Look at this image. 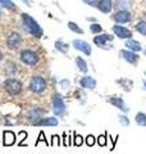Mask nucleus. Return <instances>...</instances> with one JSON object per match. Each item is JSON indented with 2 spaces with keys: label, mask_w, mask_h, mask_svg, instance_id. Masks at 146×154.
Returning <instances> with one entry per match:
<instances>
[{
  "label": "nucleus",
  "mask_w": 146,
  "mask_h": 154,
  "mask_svg": "<svg viewBox=\"0 0 146 154\" xmlns=\"http://www.w3.org/2000/svg\"><path fill=\"white\" fill-rule=\"evenodd\" d=\"M22 22H23V26L27 30V32H30L33 37H36V38L42 37L44 31H42L41 26L38 25V23L30 16V14L23 13L22 14Z\"/></svg>",
  "instance_id": "1"
},
{
  "label": "nucleus",
  "mask_w": 146,
  "mask_h": 154,
  "mask_svg": "<svg viewBox=\"0 0 146 154\" xmlns=\"http://www.w3.org/2000/svg\"><path fill=\"white\" fill-rule=\"evenodd\" d=\"M3 88L11 95H18L22 91V84L21 81H18L16 79H7L3 82Z\"/></svg>",
  "instance_id": "2"
},
{
  "label": "nucleus",
  "mask_w": 146,
  "mask_h": 154,
  "mask_svg": "<svg viewBox=\"0 0 146 154\" xmlns=\"http://www.w3.org/2000/svg\"><path fill=\"white\" fill-rule=\"evenodd\" d=\"M46 89V80L41 76H33L30 81V90L35 94H40Z\"/></svg>",
  "instance_id": "3"
},
{
  "label": "nucleus",
  "mask_w": 146,
  "mask_h": 154,
  "mask_svg": "<svg viewBox=\"0 0 146 154\" xmlns=\"http://www.w3.org/2000/svg\"><path fill=\"white\" fill-rule=\"evenodd\" d=\"M19 58H21V60L23 62L26 66H36L37 62H38V57L37 54L33 50H30V49H24L21 51V54H19Z\"/></svg>",
  "instance_id": "4"
},
{
  "label": "nucleus",
  "mask_w": 146,
  "mask_h": 154,
  "mask_svg": "<svg viewBox=\"0 0 146 154\" xmlns=\"http://www.w3.org/2000/svg\"><path fill=\"white\" fill-rule=\"evenodd\" d=\"M51 102H53V110L56 116H63L65 113V103H64V99L60 94H54L51 98Z\"/></svg>",
  "instance_id": "5"
},
{
  "label": "nucleus",
  "mask_w": 146,
  "mask_h": 154,
  "mask_svg": "<svg viewBox=\"0 0 146 154\" xmlns=\"http://www.w3.org/2000/svg\"><path fill=\"white\" fill-rule=\"evenodd\" d=\"M22 42V36L18 32H12L9 33V36L7 37V45L9 49H17Z\"/></svg>",
  "instance_id": "6"
},
{
  "label": "nucleus",
  "mask_w": 146,
  "mask_h": 154,
  "mask_svg": "<svg viewBox=\"0 0 146 154\" xmlns=\"http://www.w3.org/2000/svg\"><path fill=\"white\" fill-rule=\"evenodd\" d=\"M108 102L111 104V105H114L115 108H118V109H120L122 112H128L129 110V108L127 107V104L124 103V100L120 98V96H110V98L108 99Z\"/></svg>",
  "instance_id": "7"
},
{
  "label": "nucleus",
  "mask_w": 146,
  "mask_h": 154,
  "mask_svg": "<svg viewBox=\"0 0 146 154\" xmlns=\"http://www.w3.org/2000/svg\"><path fill=\"white\" fill-rule=\"evenodd\" d=\"M119 54H120V57L123 58L126 62H128V63H131V64H135L136 62L138 60V58H140L138 54H136V51L128 50V49L120 50V51H119Z\"/></svg>",
  "instance_id": "8"
},
{
  "label": "nucleus",
  "mask_w": 146,
  "mask_h": 154,
  "mask_svg": "<svg viewBox=\"0 0 146 154\" xmlns=\"http://www.w3.org/2000/svg\"><path fill=\"white\" fill-rule=\"evenodd\" d=\"M73 46L76 48L77 50H80L82 53H85L86 55H91L92 53V49L89 42H86L84 40H73Z\"/></svg>",
  "instance_id": "9"
},
{
  "label": "nucleus",
  "mask_w": 146,
  "mask_h": 154,
  "mask_svg": "<svg viewBox=\"0 0 146 154\" xmlns=\"http://www.w3.org/2000/svg\"><path fill=\"white\" fill-rule=\"evenodd\" d=\"M113 32L115 33V36H118L120 38H127V40L128 38H132V32L123 26H119V25L113 26Z\"/></svg>",
  "instance_id": "10"
},
{
  "label": "nucleus",
  "mask_w": 146,
  "mask_h": 154,
  "mask_svg": "<svg viewBox=\"0 0 146 154\" xmlns=\"http://www.w3.org/2000/svg\"><path fill=\"white\" fill-rule=\"evenodd\" d=\"M113 19L117 23H128L132 17H131V13L128 11H118L117 13H114Z\"/></svg>",
  "instance_id": "11"
},
{
  "label": "nucleus",
  "mask_w": 146,
  "mask_h": 154,
  "mask_svg": "<svg viewBox=\"0 0 146 154\" xmlns=\"http://www.w3.org/2000/svg\"><path fill=\"white\" fill-rule=\"evenodd\" d=\"M114 4H113V0H99L96 4V8L99 9L100 12H103L105 14H108L111 12V9H113Z\"/></svg>",
  "instance_id": "12"
},
{
  "label": "nucleus",
  "mask_w": 146,
  "mask_h": 154,
  "mask_svg": "<svg viewBox=\"0 0 146 154\" xmlns=\"http://www.w3.org/2000/svg\"><path fill=\"white\" fill-rule=\"evenodd\" d=\"M80 85L84 89H89V90H94L96 88V80L91 76H84L80 80Z\"/></svg>",
  "instance_id": "13"
},
{
  "label": "nucleus",
  "mask_w": 146,
  "mask_h": 154,
  "mask_svg": "<svg viewBox=\"0 0 146 154\" xmlns=\"http://www.w3.org/2000/svg\"><path fill=\"white\" fill-rule=\"evenodd\" d=\"M16 143V134L11 130H5L3 132V145L4 146H12Z\"/></svg>",
  "instance_id": "14"
},
{
  "label": "nucleus",
  "mask_w": 146,
  "mask_h": 154,
  "mask_svg": "<svg viewBox=\"0 0 146 154\" xmlns=\"http://www.w3.org/2000/svg\"><path fill=\"white\" fill-rule=\"evenodd\" d=\"M44 112H45V110H44L42 108H32V109L28 110L27 117H28V119H30V121H32V123H33V122L38 121V119L42 117Z\"/></svg>",
  "instance_id": "15"
},
{
  "label": "nucleus",
  "mask_w": 146,
  "mask_h": 154,
  "mask_svg": "<svg viewBox=\"0 0 146 154\" xmlns=\"http://www.w3.org/2000/svg\"><path fill=\"white\" fill-rule=\"evenodd\" d=\"M58 118L55 117H47V118H40L38 121L33 122L35 126H58Z\"/></svg>",
  "instance_id": "16"
},
{
  "label": "nucleus",
  "mask_w": 146,
  "mask_h": 154,
  "mask_svg": "<svg viewBox=\"0 0 146 154\" xmlns=\"http://www.w3.org/2000/svg\"><path fill=\"white\" fill-rule=\"evenodd\" d=\"M113 36H110V35H106V33H99L97 36L94 37V42L97 45V46H100V48H103L105 46V44L108 41H111L113 40Z\"/></svg>",
  "instance_id": "17"
},
{
  "label": "nucleus",
  "mask_w": 146,
  "mask_h": 154,
  "mask_svg": "<svg viewBox=\"0 0 146 154\" xmlns=\"http://www.w3.org/2000/svg\"><path fill=\"white\" fill-rule=\"evenodd\" d=\"M124 46L127 48L128 50H132V51H140L142 48H141V44L138 41H136V40H132V38H128L127 41H126V44Z\"/></svg>",
  "instance_id": "18"
},
{
  "label": "nucleus",
  "mask_w": 146,
  "mask_h": 154,
  "mask_svg": "<svg viewBox=\"0 0 146 154\" xmlns=\"http://www.w3.org/2000/svg\"><path fill=\"white\" fill-rule=\"evenodd\" d=\"M76 64H77V68H78L81 72H84V73H87V71H89V67H87V63L84 58L81 57H77L76 58Z\"/></svg>",
  "instance_id": "19"
},
{
  "label": "nucleus",
  "mask_w": 146,
  "mask_h": 154,
  "mask_svg": "<svg viewBox=\"0 0 146 154\" xmlns=\"http://www.w3.org/2000/svg\"><path fill=\"white\" fill-rule=\"evenodd\" d=\"M117 84H119V85L123 86V89H124L126 91H129L131 89H132V86H133V82H132L131 80H128V79L118 80V81H117Z\"/></svg>",
  "instance_id": "20"
},
{
  "label": "nucleus",
  "mask_w": 146,
  "mask_h": 154,
  "mask_svg": "<svg viewBox=\"0 0 146 154\" xmlns=\"http://www.w3.org/2000/svg\"><path fill=\"white\" fill-rule=\"evenodd\" d=\"M135 121L137 125H140V126H144L146 127V114L142 113V112H140L136 114V117H135Z\"/></svg>",
  "instance_id": "21"
},
{
  "label": "nucleus",
  "mask_w": 146,
  "mask_h": 154,
  "mask_svg": "<svg viewBox=\"0 0 146 154\" xmlns=\"http://www.w3.org/2000/svg\"><path fill=\"white\" fill-rule=\"evenodd\" d=\"M55 49H56L58 51H60V53H67L68 50H69V45L59 40V41L55 42Z\"/></svg>",
  "instance_id": "22"
},
{
  "label": "nucleus",
  "mask_w": 146,
  "mask_h": 154,
  "mask_svg": "<svg viewBox=\"0 0 146 154\" xmlns=\"http://www.w3.org/2000/svg\"><path fill=\"white\" fill-rule=\"evenodd\" d=\"M131 3L128 0H118L117 2V7H118V11H127V8H129Z\"/></svg>",
  "instance_id": "23"
},
{
  "label": "nucleus",
  "mask_w": 146,
  "mask_h": 154,
  "mask_svg": "<svg viewBox=\"0 0 146 154\" xmlns=\"http://www.w3.org/2000/svg\"><path fill=\"white\" fill-rule=\"evenodd\" d=\"M68 28H69L71 31H73V32H76V33H84V30L78 26V25H76L75 22H68Z\"/></svg>",
  "instance_id": "24"
},
{
  "label": "nucleus",
  "mask_w": 146,
  "mask_h": 154,
  "mask_svg": "<svg viewBox=\"0 0 146 154\" xmlns=\"http://www.w3.org/2000/svg\"><path fill=\"white\" fill-rule=\"evenodd\" d=\"M136 30H137L141 35L146 36V22L145 21H140L137 22V25H136Z\"/></svg>",
  "instance_id": "25"
},
{
  "label": "nucleus",
  "mask_w": 146,
  "mask_h": 154,
  "mask_svg": "<svg viewBox=\"0 0 146 154\" xmlns=\"http://www.w3.org/2000/svg\"><path fill=\"white\" fill-rule=\"evenodd\" d=\"M90 31L92 33H96V35H99V33L103 31V27H101L99 23H92V25L90 26Z\"/></svg>",
  "instance_id": "26"
},
{
  "label": "nucleus",
  "mask_w": 146,
  "mask_h": 154,
  "mask_svg": "<svg viewBox=\"0 0 146 154\" xmlns=\"http://www.w3.org/2000/svg\"><path fill=\"white\" fill-rule=\"evenodd\" d=\"M85 141L87 144V146H94L95 143H96V139H95L94 135H87L86 139H85Z\"/></svg>",
  "instance_id": "27"
},
{
  "label": "nucleus",
  "mask_w": 146,
  "mask_h": 154,
  "mask_svg": "<svg viewBox=\"0 0 146 154\" xmlns=\"http://www.w3.org/2000/svg\"><path fill=\"white\" fill-rule=\"evenodd\" d=\"M97 144H99L100 146H106V132L104 135H100L99 137H97Z\"/></svg>",
  "instance_id": "28"
},
{
  "label": "nucleus",
  "mask_w": 146,
  "mask_h": 154,
  "mask_svg": "<svg viewBox=\"0 0 146 154\" xmlns=\"http://www.w3.org/2000/svg\"><path fill=\"white\" fill-rule=\"evenodd\" d=\"M0 4L4 7V8H8V9H13L14 8V4L12 0H0Z\"/></svg>",
  "instance_id": "29"
},
{
  "label": "nucleus",
  "mask_w": 146,
  "mask_h": 154,
  "mask_svg": "<svg viewBox=\"0 0 146 154\" xmlns=\"http://www.w3.org/2000/svg\"><path fill=\"white\" fill-rule=\"evenodd\" d=\"M73 139H75V143H73V144H75L76 146H81L82 144H84V137H82L81 135L75 134V137H73Z\"/></svg>",
  "instance_id": "30"
},
{
  "label": "nucleus",
  "mask_w": 146,
  "mask_h": 154,
  "mask_svg": "<svg viewBox=\"0 0 146 154\" xmlns=\"http://www.w3.org/2000/svg\"><path fill=\"white\" fill-rule=\"evenodd\" d=\"M5 71H7V73H11V75H13L14 72L17 71V67H16V64L12 63V62H11V63H8V64H7V68H5Z\"/></svg>",
  "instance_id": "31"
},
{
  "label": "nucleus",
  "mask_w": 146,
  "mask_h": 154,
  "mask_svg": "<svg viewBox=\"0 0 146 154\" xmlns=\"http://www.w3.org/2000/svg\"><path fill=\"white\" fill-rule=\"evenodd\" d=\"M119 122L123 125V126H129V118H127L126 116H119Z\"/></svg>",
  "instance_id": "32"
},
{
  "label": "nucleus",
  "mask_w": 146,
  "mask_h": 154,
  "mask_svg": "<svg viewBox=\"0 0 146 154\" xmlns=\"http://www.w3.org/2000/svg\"><path fill=\"white\" fill-rule=\"evenodd\" d=\"M60 86H62L63 90H68L69 89V86H71V84H69V81L68 80H62L60 81Z\"/></svg>",
  "instance_id": "33"
},
{
  "label": "nucleus",
  "mask_w": 146,
  "mask_h": 154,
  "mask_svg": "<svg viewBox=\"0 0 146 154\" xmlns=\"http://www.w3.org/2000/svg\"><path fill=\"white\" fill-rule=\"evenodd\" d=\"M40 141H44V143H45V144H47V140H46V139H45V134H44L42 131L40 132V136H38V139H37V140H36V145H37V144H38V143H40Z\"/></svg>",
  "instance_id": "34"
},
{
  "label": "nucleus",
  "mask_w": 146,
  "mask_h": 154,
  "mask_svg": "<svg viewBox=\"0 0 146 154\" xmlns=\"http://www.w3.org/2000/svg\"><path fill=\"white\" fill-rule=\"evenodd\" d=\"M60 141H59V136H56V135H53V141H51V145L53 146H56L59 145Z\"/></svg>",
  "instance_id": "35"
},
{
  "label": "nucleus",
  "mask_w": 146,
  "mask_h": 154,
  "mask_svg": "<svg viewBox=\"0 0 146 154\" xmlns=\"http://www.w3.org/2000/svg\"><path fill=\"white\" fill-rule=\"evenodd\" d=\"M19 135H21L22 137H26V136H27V132H24V131H21V132H19ZM19 145H21V146H22V145H24V139H22V140L19 141Z\"/></svg>",
  "instance_id": "36"
},
{
  "label": "nucleus",
  "mask_w": 146,
  "mask_h": 154,
  "mask_svg": "<svg viewBox=\"0 0 146 154\" xmlns=\"http://www.w3.org/2000/svg\"><path fill=\"white\" fill-rule=\"evenodd\" d=\"M84 2H85L86 4H89V5L96 7V4H97V2H99V0H84Z\"/></svg>",
  "instance_id": "37"
},
{
  "label": "nucleus",
  "mask_w": 146,
  "mask_h": 154,
  "mask_svg": "<svg viewBox=\"0 0 146 154\" xmlns=\"http://www.w3.org/2000/svg\"><path fill=\"white\" fill-rule=\"evenodd\" d=\"M63 137H64V146L71 145V141H69V140H68V139H67V135H65V134L63 135Z\"/></svg>",
  "instance_id": "38"
},
{
  "label": "nucleus",
  "mask_w": 146,
  "mask_h": 154,
  "mask_svg": "<svg viewBox=\"0 0 146 154\" xmlns=\"http://www.w3.org/2000/svg\"><path fill=\"white\" fill-rule=\"evenodd\" d=\"M22 2H23L24 4H26V5H28V4H30V3H28V0H22Z\"/></svg>",
  "instance_id": "39"
},
{
  "label": "nucleus",
  "mask_w": 146,
  "mask_h": 154,
  "mask_svg": "<svg viewBox=\"0 0 146 154\" xmlns=\"http://www.w3.org/2000/svg\"><path fill=\"white\" fill-rule=\"evenodd\" d=\"M144 89H145V90H146V80H145V81H144Z\"/></svg>",
  "instance_id": "40"
},
{
  "label": "nucleus",
  "mask_w": 146,
  "mask_h": 154,
  "mask_svg": "<svg viewBox=\"0 0 146 154\" xmlns=\"http://www.w3.org/2000/svg\"><path fill=\"white\" fill-rule=\"evenodd\" d=\"M2 58H3V54H2V51H0V60H2Z\"/></svg>",
  "instance_id": "41"
},
{
  "label": "nucleus",
  "mask_w": 146,
  "mask_h": 154,
  "mask_svg": "<svg viewBox=\"0 0 146 154\" xmlns=\"http://www.w3.org/2000/svg\"><path fill=\"white\" fill-rule=\"evenodd\" d=\"M2 16H3V13H2V11H0V18H2Z\"/></svg>",
  "instance_id": "42"
},
{
  "label": "nucleus",
  "mask_w": 146,
  "mask_h": 154,
  "mask_svg": "<svg viewBox=\"0 0 146 154\" xmlns=\"http://www.w3.org/2000/svg\"><path fill=\"white\" fill-rule=\"evenodd\" d=\"M145 55H146V49H145Z\"/></svg>",
  "instance_id": "43"
}]
</instances>
